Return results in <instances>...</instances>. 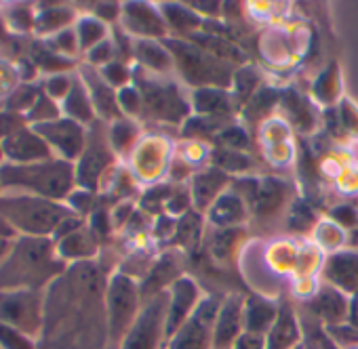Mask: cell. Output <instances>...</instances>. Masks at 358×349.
Here are the masks:
<instances>
[{
	"label": "cell",
	"mask_w": 358,
	"mask_h": 349,
	"mask_svg": "<svg viewBox=\"0 0 358 349\" xmlns=\"http://www.w3.org/2000/svg\"><path fill=\"white\" fill-rule=\"evenodd\" d=\"M166 311H169V290L152 299H145L133 326L120 341L118 349H160L166 336Z\"/></svg>",
	"instance_id": "obj_6"
},
{
	"label": "cell",
	"mask_w": 358,
	"mask_h": 349,
	"mask_svg": "<svg viewBox=\"0 0 358 349\" xmlns=\"http://www.w3.org/2000/svg\"><path fill=\"white\" fill-rule=\"evenodd\" d=\"M5 158V154H3V141H0V160Z\"/></svg>",
	"instance_id": "obj_52"
},
{
	"label": "cell",
	"mask_w": 358,
	"mask_h": 349,
	"mask_svg": "<svg viewBox=\"0 0 358 349\" xmlns=\"http://www.w3.org/2000/svg\"><path fill=\"white\" fill-rule=\"evenodd\" d=\"M57 118H62L59 116V107H57L55 99H51L45 93L38 95V99L34 101V105L26 114V120H30L32 124H45V122H53Z\"/></svg>",
	"instance_id": "obj_32"
},
{
	"label": "cell",
	"mask_w": 358,
	"mask_h": 349,
	"mask_svg": "<svg viewBox=\"0 0 358 349\" xmlns=\"http://www.w3.org/2000/svg\"><path fill=\"white\" fill-rule=\"evenodd\" d=\"M101 76H103V80H106L110 87H120V89H124L127 82H129V78H131L127 66H124L120 59H118V61L114 59L112 64L103 66V68H101Z\"/></svg>",
	"instance_id": "obj_38"
},
{
	"label": "cell",
	"mask_w": 358,
	"mask_h": 349,
	"mask_svg": "<svg viewBox=\"0 0 358 349\" xmlns=\"http://www.w3.org/2000/svg\"><path fill=\"white\" fill-rule=\"evenodd\" d=\"M278 318V307L259 297V295H251L249 299H245V330L247 332H255V334H268L274 326Z\"/></svg>",
	"instance_id": "obj_19"
},
{
	"label": "cell",
	"mask_w": 358,
	"mask_h": 349,
	"mask_svg": "<svg viewBox=\"0 0 358 349\" xmlns=\"http://www.w3.org/2000/svg\"><path fill=\"white\" fill-rule=\"evenodd\" d=\"M11 246H13V242H11V240H0V263L5 261V257L9 255Z\"/></svg>",
	"instance_id": "obj_51"
},
{
	"label": "cell",
	"mask_w": 358,
	"mask_h": 349,
	"mask_svg": "<svg viewBox=\"0 0 358 349\" xmlns=\"http://www.w3.org/2000/svg\"><path fill=\"white\" fill-rule=\"evenodd\" d=\"M120 13H122V9H120V5H116V3H99V5H95V15H97V20L103 22V24L116 20Z\"/></svg>",
	"instance_id": "obj_47"
},
{
	"label": "cell",
	"mask_w": 358,
	"mask_h": 349,
	"mask_svg": "<svg viewBox=\"0 0 358 349\" xmlns=\"http://www.w3.org/2000/svg\"><path fill=\"white\" fill-rule=\"evenodd\" d=\"M38 95H41V93H38L34 87H22V89L15 91L13 97L9 99L7 110H9V112H15V114H22L24 110L30 112V107L34 105V101L38 99Z\"/></svg>",
	"instance_id": "obj_37"
},
{
	"label": "cell",
	"mask_w": 358,
	"mask_h": 349,
	"mask_svg": "<svg viewBox=\"0 0 358 349\" xmlns=\"http://www.w3.org/2000/svg\"><path fill=\"white\" fill-rule=\"evenodd\" d=\"M236 87H238V93L243 97H247L253 89H255V76L251 72H241L236 74Z\"/></svg>",
	"instance_id": "obj_48"
},
{
	"label": "cell",
	"mask_w": 358,
	"mask_h": 349,
	"mask_svg": "<svg viewBox=\"0 0 358 349\" xmlns=\"http://www.w3.org/2000/svg\"><path fill=\"white\" fill-rule=\"evenodd\" d=\"M162 15H164V24L175 32H192L201 26V17L194 11L184 9L179 5H164Z\"/></svg>",
	"instance_id": "obj_29"
},
{
	"label": "cell",
	"mask_w": 358,
	"mask_h": 349,
	"mask_svg": "<svg viewBox=\"0 0 358 349\" xmlns=\"http://www.w3.org/2000/svg\"><path fill=\"white\" fill-rule=\"evenodd\" d=\"M201 301L203 299H201L199 284L192 278L182 276L177 282H173V286L169 288V311H166V336L169 339L192 318Z\"/></svg>",
	"instance_id": "obj_13"
},
{
	"label": "cell",
	"mask_w": 358,
	"mask_h": 349,
	"mask_svg": "<svg viewBox=\"0 0 358 349\" xmlns=\"http://www.w3.org/2000/svg\"><path fill=\"white\" fill-rule=\"evenodd\" d=\"M114 51H116L114 43L112 40H103L97 47H93L87 55H89L91 66H101L103 68V66H108V64L114 61Z\"/></svg>",
	"instance_id": "obj_41"
},
{
	"label": "cell",
	"mask_w": 358,
	"mask_h": 349,
	"mask_svg": "<svg viewBox=\"0 0 358 349\" xmlns=\"http://www.w3.org/2000/svg\"><path fill=\"white\" fill-rule=\"evenodd\" d=\"M139 93H141L143 110L150 118L166 120V122H179L188 114L186 99L182 97V93L177 91V87L171 82L141 78L139 80Z\"/></svg>",
	"instance_id": "obj_11"
},
{
	"label": "cell",
	"mask_w": 358,
	"mask_h": 349,
	"mask_svg": "<svg viewBox=\"0 0 358 349\" xmlns=\"http://www.w3.org/2000/svg\"><path fill=\"white\" fill-rule=\"evenodd\" d=\"M74 13L68 7H47L38 13L36 17V30L41 34H57L62 30H68V26L72 24Z\"/></svg>",
	"instance_id": "obj_27"
},
{
	"label": "cell",
	"mask_w": 358,
	"mask_h": 349,
	"mask_svg": "<svg viewBox=\"0 0 358 349\" xmlns=\"http://www.w3.org/2000/svg\"><path fill=\"white\" fill-rule=\"evenodd\" d=\"M114 160V151L108 139V133L101 122H93L87 131V145L83 156L76 164V184L89 192H93L103 177V172L110 168Z\"/></svg>",
	"instance_id": "obj_8"
},
{
	"label": "cell",
	"mask_w": 358,
	"mask_h": 349,
	"mask_svg": "<svg viewBox=\"0 0 358 349\" xmlns=\"http://www.w3.org/2000/svg\"><path fill=\"white\" fill-rule=\"evenodd\" d=\"M245 332V299L230 295L220 305L213 326V349H232L236 339Z\"/></svg>",
	"instance_id": "obj_15"
},
{
	"label": "cell",
	"mask_w": 358,
	"mask_h": 349,
	"mask_svg": "<svg viewBox=\"0 0 358 349\" xmlns=\"http://www.w3.org/2000/svg\"><path fill=\"white\" fill-rule=\"evenodd\" d=\"M238 230H230V228H222L220 232H215L213 240H211V251L217 259H228L238 244Z\"/></svg>",
	"instance_id": "obj_35"
},
{
	"label": "cell",
	"mask_w": 358,
	"mask_h": 349,
	"mask_svg": "<svg viewBox=\"0 0 358 349\" xmlns=\"http://www.w3.org/2000/svg\"><path fill=\"white\" fill-rule=\"evenodd\" d=\"M122 26L127 32L141 36V40L162 38L166 34L164 17L145 3H129L122 9Z\"/></svg>",
	"instance_id": "obj_16"
},
{
	"label": "cell",
	"mask_w": 358,
	"mask_h": 349,
	"mask_svg": "<svg viewBox=\"0 0 358 349\" xmlns=\"http://www.w3.org/2000/svg\"><path fill=\"white\" fill-rule=\"evenodd\" d=\"M196 110L203 114H226L230 110V99L220 89H201L194 95Z\"/></svg>",
	"instance_id": "obj_30"
},
{
	"label": "cell",
	"mask_w": 358,
	"mask_h": 349,
	"mask_svg": "<svg viewBox=\"0 0 358 349\" xmlns=\"http://www.w3.org/2000/svg\"><path fill=\"white\" fill-rule=\"evenodd\" d=\"M324 278L333 288L358 297V255L356 253L333 255L324 265Z\"/></svg>",
	"instance_id": "obj_18"
},
{
	"label": "cell",
	"mask_w": 358,
	"mask_h": 349,
	"mask_svg": "<svg viewBox=\"0 0 358 349\" xmlns=\"http://www.w3.org/2000/svg\"><path fill=\"white\" fill-rule=\"evenodd\" d=\"M32 128L49 143L53 151L59 154V158L72 162L78 160L87 145V131L83 124L70 120V118H57L53 122L45 124H32Z\"/></svg>",
	"instance_id": "obj_12"
},
{
	"label": "cell",
	"mask_w": 358,
	"mask_h": 349,
	"mask_svg": "<svg viewBox=\"0 0 358 349\" xmlns=\"http://www.w3.org/2000/svg\"><path fill=\"white\" fill-rule=\"evenodd\" d=\"M0 186L11 194H30L62 202L76 186V166L64 158L30 164H0Z\"/></svg>",
	"instance_id": "obj_3"
},
{
	"label": "cell",
	"mask_w": 358,
	"mask_h": 349,
	"mask_svg": "<svg viewBox=\"0 0 358 349\" xmlns=\"http://www.w3.org/2000/svg\"><path fill=\"white\" fill-rule=\"evenodd\" d=\"M118 105L122 112L131 114V116H137L143 107V101H141V93L137 87H124L118 91Z\"/></svg>",
	"instance_id": "obj_39"
},
{
	"label": "cell",
	"mask_w": 358,
	"mask_h": 349,
	"mask_svg": "<svg viewBox=\"0 0 358 349\" xmlns=\"http://www.w3.org/2000/svg\"><path fill=\"white\" fill-rule=\"evenodd\" d=\"M49 47L57 53V55H74L80 47H78V36H76V30H62V32H57L53 38H51V43H49Z\"/></svg>",
	"instance_id": "obj_36"
},
{
	"label": "cell",
	"mask_w": 358,
	"mask_h": 349,
	"mask_svg": "<svg viewBox=\"0 0 358 349\" xmlns=\"http://www.w3.org/2000/svg\"><path fill=\"white\" fill-rule=\"evenodd\" d=\"M106 349H118V347H114V345H110V347H106Z\"/></svg>",
	"instance_id": "obj_53"
},
{
	"label": "cell",
	"mask_w": 358,
	"mask_h": 349,
	"mask_svg": "<svg viewBox=\"0 0 358 349\" xmlns=\"http://www.w3.org/2000/svg\"><path fill=\"white\" fill-rule=\"evenodd\" d=\"M312 307H314V313H316L320 320H324L329 326H335L337 322H341V320L348 315V311H350V307H348V303H345L341 290H337V288H333V286L322 288V290L318 292V297L314 299Z\"/></svg>",
	"instance_id": "obj_23"
},
{
	"label": "cell",
	"mask_w": 358,
	"mask_h": 349,
	"mask_svg": "<svg viewBox=\"0 0 358 349\" xmlns=\"http://www.w3.org/2000/svg\"><path fill=\"white\" fill-rule=\"evenodd\" d=\"M232 349H266V336L264 334H255V332H243Z\"/></svg>",
	"instance_id": "obj_45"
},
{
	"label": "cell",
	"mask_w": 358,
	"mask_h": 349,
	"mask_svg": "<svg viewBox=\"0 0 358 349\" xmlns=\"http://www.w3.org/2000/svg\"><path fill=\"white\" fill-rule=\"evenodd\" d=\"M141 290L139 284L127 276L116 274L108 282L106 290V311H108V332H110V345L118 347L129 328L133 326L135 318L139 315Z\"/></svg>",
	"instance_id": "obj_5"
},
{
	"label": "cell",
	"mask_w": 358,
	"mask_h": 349,
	"mask_svg": "<svg viewBox=\"0 0 358 349\" xmlns=\"http://www.w3.org/2000/svg\"><path fill=\"white\" fill-rule=\"evenodd\" d=\"M299 345V328L295 313L289 305H282L278 309V318L272 326V330L266 336L268 349H295Z\"/></svg>",
	"instance_id": "obj_20"
},
{
	"label": "cell",
	"mask_w": 358,
	"mask_h": 349,
	"mask_svg": "<svg viewBox=\"0 0 358 349\" xmlns=\"http://www.w3.org/2000/svg\"><path fill=\"white\" fill-rule=\"evenodd\" d=\"M106 34H108V28L97 17H83L76 24V36H78L80 51H87L89 53L93 47H97L99 43L108 40Z\"/></svg>",
	"instance_id": "obj_28"
},
{
	"label": "cell",
	"mask_w": 358,
	"mask_h": 349,
	"mask_svg": "<svg viewBox=\"0 0 358 349\" xmlns=\"http://www.w3.org/2000/svg\"><path fill=\"white\" fill-rule=\"evenodd\" d=\"M0 217L15 230V234L20 232L22 236L51 238L66 219L74 217V209L41 196L3 194L0 196Z\"/></svg>",
	"instance_id": "obj_4"
},
{
	"label": "cell",
	"mask_w": 358,
	"mask_h": 349,
	"mask_svg": "<svg viewBox=\"0 0 358 349\" xmlns=\"http://www.w3.org/2000/svg\"><path fill=\"white\" fill-rule=\"evenodd\" d=\"M57 253L64 261H91L97 253V240L85 228L72 232L70 236L57 240Z\"/></svg>",
	"instance_id": "obj_21"
},
{
	"label": "cell",
	"mask_w": 358,
	"mask_h": 349,
	"mask_svg": "<svg viewBox=\"0 0 358 349\" xmlns=\"http://www.w3.org/2000/svg\"><path fill=\"white\" fill-rule=\"evenodd\" d=\"M335 219L339 221H343V223H352L354 221V213H352V209H345V207H341V209H335Z\"/></svg>",
	"instance_id": "obj_49"
},
{
	"label": "cell",
	"mask_w": 358,
	"mask_h": 349,
	"mask_svg": "<svg viewBox=\"0 0 358 349\" xmlns=\"http://www.w3.org/2000/svg\"><path fill=\"white\" fill-rule=\"evenodd\" d=\"M36 61H38L45 70H57V72L70 66V61H68L66 57H62V55H57V53H51V51H38V53H36Z\"/></svg>",
	"instance_id": "obj_44"
},
{
	"label": "cell",
	"mask_w": 358,
	"mask_h": 349,
	"mask_svg": "<svg viewBox=\"0 0 358 349\" xmlns=\"http://www.w3.org/2000/svg\"><path fill=\"white\" fill-rule=\"evenodd\" d=\"M0 190H3V186H0ZM0 196H3V194H0Z\"/></svg>",
	"instance_id": "obj_55"
},
{
	"label": "cell",
	"mask_w": 358,
	"mask_h": 349,
	"mask_svg": "<svg viewBox=\"0 0 358 349\" xmlns=\"http://www.w3.org/2000/svg\"><path fill=\"white\" fill-rule=\"evenodd\" d=\"M211 219L220 225V228H234L236 223H241L245 219V207H243V198L238 194H224L215 200Z\"/></svg>",
	"instance_id": "obj_25"
},
{
	"label": "cell",
	"mask_w": 358,
	"mask_h": 349,
	"mask_svg": "<svg viewBox=\"0 0 358 349\" xmlns=\"http://www.w3.org/2000/svg\"><path fill=\"white\" fill-rule=\"evenodd\" d=\"M45 295L38 290L0 292V322L36 339L43 330Z\"/></svg>",
	"instance_id": "obj_7"
},
{
	"label": "cell",
	"mask_w": 358,
	"mask_h": 349,
	"mask_svg": "<svg viewBox=\"0 0 358 349\" xmlns=\"http://www.w3.org/2000/svg\"><path fill=\"white\" fill-rule=\"evenodd\" d=\"M295 349H303V347H301V345H297V347H295Z\"/></svg>",
	"instance_id": "obj_54"
},
{
	"label": "cell",
	"mask_w": 358,
	"mask_h": 349,
	"mask_svg": "<svg viewBox=\"0 0 358 349\" xmlns=\"http://www.w3.org/2000/svg\"><path fill=\"white\" fill-rule=\"evenodd\" d=\"M66 261L51 238L20 236L5 261L0 263V292L49 288L64 272Z\"/></svg>",
	"instance_id": "obj_2"
},
{
	"label": "cell",
	"mask_w": 358,
	"mask_h": 349,
	"mask_svg": "<svg viewBox=\"0 0 358 349\" xmlns=\"http://www.w3.org/2000/svg\"><path fill=\"white\" fill-rule=\"evenodd\" d=\"M9 24H11L13 28H17V30H30L32 26H36V20L32 17L30 9H26V7H15V9H11V13H9Z\"/></svg>",
	"instance_id": "obj_43"
},
{
	"label": "cell",
	"mask_w": 358,
	"mask_h": 349,
	"mask_svg": "<svg viewBox=\"0 0 358 349\" xmlns=\"http://www.w3.org/2000/svg\"><path fill=\"white\" fill-rule=\"evenodd\" d=\"M177 234L184 242H192V234H199V221L194 215H186L177 228Z\"/></svg>",
	"instance_id": "obj_46"
},
{
	"label": "cell",
	"mask_w": 358,
	"mask_h": 349,
	"mask_svg": "<svg viewBox=\"0 0 358 349\" xmlns=\"http://www.w3.org/2000/svg\"><path fill=\"white\" fill-rule=\"evenodd\" d=\"M3 154L9 160V164H30L55 158L49 143L34 128L28 126L17 128L15 133L3 139Z\"/></svg>",
	"instance_id": "obj_14"
},
{
	"label": "cell",
	"mask_w": 358,
	"mask_h": 349,
	"mask_svg": "<svg viewBox=\"0 0 358 349\" xmlns=\"http://www.w3.org/2000/svg\"><path fill=\"white\" fill-rule=\"evenodd\" d=\"M108 139H110V145H112V149L114 151H120V154H124V151H129L131 149V145L135 143V139H137V126L131 122V120H116L114 124H112V128L108 131Z\"/></svg>",
	"instance_id": "obj_31"
},
{
	"label": "cell",
	"mask_w": 358,
	"mask_h": 349,
	"mask_svg": "<svg viewBox=\"0 0 358 349\" xmlns=\"http://www.w3.org/2000/svg\"><path fill=\"white\" fill-rule=\"evenodd\" d=\"M83 82L91 95L93 107L99 112L106 120H120V105H118V93H114V87H110L101 72H95L93 68H83Z\"/></svg>",
	"instance_id": "obj_17"
},
{
	"label": "cell",
	"mask_w": 358,
	"mask_h": 349,
	"mask_svg": "<svg viewBox=\"0 0 358 349\" xmlns=\"http://www.w3.org/2000/svg\"><path fill=\"white\" fill-rule=\"evenodd\" d=\"M135 57L152 72L164 74L173 68L175 59L169 51V47H162L154 40H139L135 43Z\"/></svg>",
	"instance_id": "obj_24"
},
{
	"label": "cell",
	"mask_w": 358,
	"mask_h": 349,
	"mask_svg": "<svg viewBox=\"0 0 358 349\" xmlns=\"http://www.w3.org/2000/svg\"><path fill=\"white\" fill-rule=\"evenodd\" d=\"M13 236H15V230L3 217H0V240H11Z\"/></svg>",
	"instance_id": "obj_50"
},
{
	"label": "cell",
	"mask_w": 358,
	"mask_h": 349,
	"mask_svg": "<svg viewBox=\"0 0 358 349\" xmlns=\"http://www.w3.org/2000/svg\"><path fill=\"white\" fill-rule=\"evenodd\" d=\"M0 349H38L34 339L0 322Z\"/></svg>",
	"instance_id": "obj_34"
},
{
	"label": "cell",
	"mask_w": 358,
	"mask_h": 349,
	"mask_svg": "<svg viewBox=\"0 0 358 349\" xmlns=\"http://www.w3.org/2000/svg\"><path fill=\"white\" fill-rule=\"evenodd\" d=\"M64 112H66V118H70L78 124H93L95 122V107H93L91 95H89L83 80L74 78L70 93L64 99Z\"/></svg>",
	"instance_id": "obj_22"
},
{
	"label": "cell",
	"mask_w": 358,
	"mask_h": 349,
	"mask_svg": "<svg viewBox=\"0 0 358 349\" xmlns=\"http://www.w3.org/2000/svg\"><path fill=\"white\" fill-rule=\"evenodd\" d=\"M72 82H74V78H70L68 74H55V76H51L49 80H47V84H45V89H47V95L51 97V99H66L68 97V93H70V89H72Z\"/></svg>",
	"instance_id": "obj_40"
},
{
	"label": "cell",
	"mask_w": 358,
	"mask_h": 349,
	"mask_svg": "<svg viewBox=\"0 0 358 349\" xmlns=\"http://www.w3.org/2000/svg\"><path fill=\"white\" fill-rule=\"evenodd\" d=\"M106 290V276L97 263L70 265L47 288L38 349L110 347Z\"/></svg>",
	"instance_id": "obj_1"
},
{
	"label": "cell",
	"mask_w": 358,
	"mask_h": 349,
	"mask_svg": "<svg viewBox=\"0 0 358 349\" xmlns=\"http://www.w3.org/2000/svg\"><path fill=\"white\" fill-rule=\"evenodd\" d=\"M24 122H26V116H22V114L9 112V110L0 112V141L9 137L11 133H15L17 128H22Z\"/></svg>",
	"instance_id": "obj_42"
},
{
	"label": "cell",
	"mask_w": 358,
	"mask_h": 349,
	"mask_svg": "<svg viewBox=\"0 0 358 349\" xmlns=\"http://www.w3.org/2000/svg\"><path fill=\"white\" fill-rule=\"evenodd\" d=\"M253 202L257 205V209H259L262 215H264V213H274V211L282 205V184H278V181H268V184L259 190V194L255 196Z\"/></svg>",
	"instance_id": "obj_33"
},
{
	"label": "cell",
	"mask_w": 358,
	"mask_h": 349,
	"mask_svg": "<svg viewBox=\"0 0 358 349\" xmlns=\"http://www.w3.org/2000/svg\"><path fill=\"white\" fill-rule=\"evenodd\" d=\"M220 305L222 301L217 297L203 299L192 318L171 336L166 349H211Z\"/></svg>",
	"instance_id": "obj_9"
},
{
	"label": "cell",
	"mask_w": 358,
	"mask_h": 349,
	"mask_svg": "<svg viewBox=\"0 0 358 349\" xmlns=\"http://www.w3.org/2000/svg\"><path fill=\"white\" fill-rule=\"evenodd\" d=\"M169 51L179 70H182L184 78L192 84H228V78L222 76L226 70V66H222V59L207 57L203 51L179 40H171Z\"/></svg>",
	"instance_id": "obj_10"
},
{
	"label": "cell",
	"mask_w": 358,
	"mask_h": 349,
	"mask_svg": "<svg viewBox=\"0 0 358 349\" xmlns=\"http://www.w3.org/2000/svg\"><path fill=\"white\" fill-rule=\"evenodd\" d=\"M224 181H226V174L220 170H207V172L199 174L192 186V192H194L192 196H194L196 207L205 209L211 200H215L220 190L224 188Z\"/></svg>",
	"instance_id": "obj_26"
}]
</instances>
